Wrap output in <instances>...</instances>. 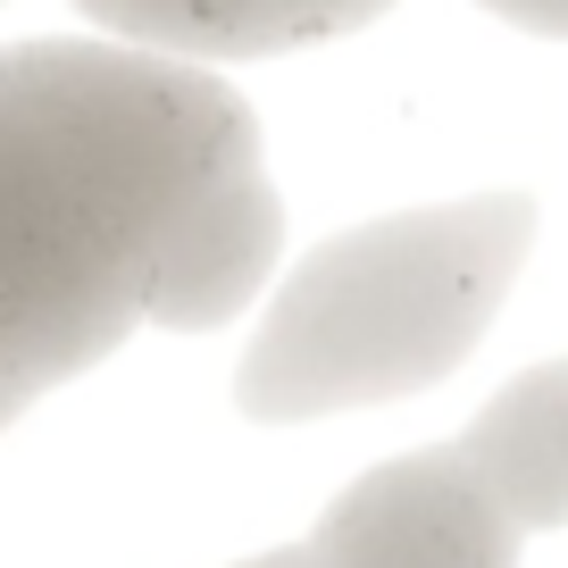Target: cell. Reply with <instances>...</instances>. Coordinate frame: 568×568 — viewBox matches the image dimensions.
Listing matches in <instances>:
<instances>
[{
  "label": "cell",
  "instance_id": "cell-1",
  "mask_svg": "<svg viewBox=\"0 0 568 568\" xmlns=\"http://www.w3.org/2000/svg\"><path fill=\"white\" fill-rule=\"evenodd\" d=\"M251 160V101L193 59L0 42V435L134 343L168 226Z\"/></svg>",
  "mask_w": 568,
  "mask_h": 568
},
{
  "label": "cell",
  "instance_id": "cell-2",
  "mask_svg": "<svg viewBox=\"0 0 568 568\" xmlns=\"http://www.w3.org/2000/svg\"><path fill=\"white\" fill-rule=\"evenodd\" d=\"M527 251V193L418 201L310 243L267 284V310L234 359V409L251 426H310L435 393L501 318Z\"/></svg>",
  "mask_w": 568,
  "mask_h": 568
},
{
  "label": "cell",
  "instance_id": "cell-3",
  "mask_svg": "<svg viewBox=\"0 0 568 568\" xmlns=\"http://www.w3.org/2000/svg\"><path fill=\"white\" fill-rule=\"evenodd\" d=\"M310 568H518V527L452 444L393 452L302 535Z\"/></svg>",
  "mask_w": 568,
  "mask_h": 568
},
{
  "label": "cell",
  "instance_id": "cell-4",
  "mask_svg": "<svg viewBox=\"0 0 568 568\" xmlns=\"http://www.w3.org/2000/svg\"><path fill=\"white\" fill-rule=\"evenodd\" d=\"M284 267V193L267 184V160L226 168L184 201L168 226L151 284H142V326L160 335H217L234 326Z\"/></svg>",
  "mask_w": 568,
  "mask_h": 568
},
{
  "label": "cell",
  "instance_id": "cell-5",
  "mask_svg": "<svg viewBox=\"0 0 568 568\" xmlns=\"http://www.w3.org/2000/svg\"><path fill=\"white\" fill-rule=\"evenodd\" d=\"M68 9L125 51L226 68V59H284L310 42H343L402 0H68Z\"/></svg>",
  "mask_w": 568,
  "mask_h": 568
},
{
  "label": "cell",
  "instance_id": "cell-6",
  "mask_svg": "<svg viewBox=\"0 0 568 568\" xmlns=\"http://www.w3.org/2000/svg\"><path fill=\"white\" fill-rule=\"evenodd\" d=\"M460 452L477 485L510 510L518 535L568 527V359L518 368L477 418L460 426Z\"/></svg>",
  "mask_w": 568,
  "mask_h": 568
},
{
  "label": "cell",
  "instance_id": "cell-7",
  "mask_svg": "<svg viewBox=\"0 0 568 568\" xmlns=\"http://www.w3.org/2000/svg\"><path fill=\"white\" fill-rule=\"evenodd\" d=\"M477 9H494V18H501V26H518V34L568 42V0H477Z\"/></svg>",
  "mask_w": 568,
  "mask_h": 568
},
{
  "label": "cell",
  "instance_id": "cell-8",
  "mask_svg": "<svg viewBox=\"0 0 568 568\" xmlns=\"http://www.w3.org/2000/svg\"><path fill=\"white\" fill-rule=\"evenodd\" d=\"M234 568H310V551L302 544H276V551H251V560H234Z\"/></svg>",
  "mask_w": 568,
  "mask_h": 568
}]
</instances>
